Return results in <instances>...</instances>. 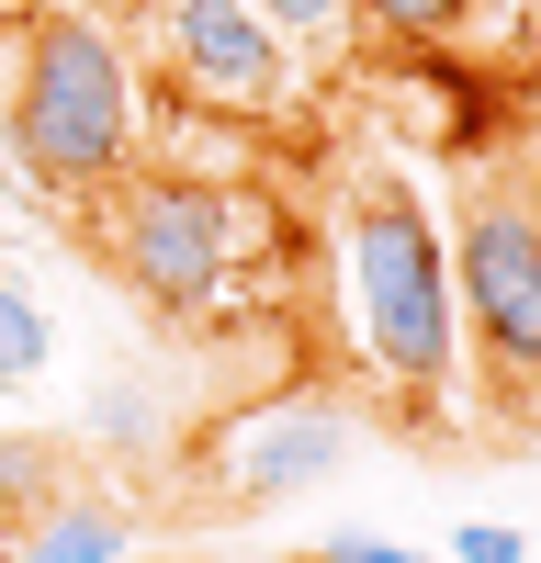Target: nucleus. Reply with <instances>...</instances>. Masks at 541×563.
Here are the masks:
<instances>
[{
  "mask_svg": "<svg viewBox=\"0 0 541 563\" xmlns=\"http://www.w3.org/2000/svg\"><path fill=\"white\" fill-rule=\"evenodd\" d=\"M238 12H260L283 45H339V34L361 23V0H238Z\"/></svg>",
  "mask_w": 541,
  "mask_h": 563,
  "instance_id": "nucleus-10",
  "label": "nucleus"
},
{
  "mask_svg": "<svg viewBox=\"0 0 541 563\" xmlns=\"http://www.w3.org/2000/svg\"><path fill=\"white\" fill-rule=\"evenodd\" d=\"M0 552H12V519H0Z\"/></svg>",
  "mask_w": 541,
  "mask_h": 563,
  "instance_id": "nucleus-15",
  "label": "nucleus"
},
{
  "mask_svg": "<svg viewBox=\"0 0 541 563\" xmlns=\"http://www.w3.org/2000/svg\"><path fill=\"white\" fill-rule=\"evenodd\" d=\"M339 305L373 395L406 429H451L463 417V327H451V260L440 225L406 169H350L339 192Z\"/></svg>",
  "mask_w": 541,
  "mask_h": 563,
  "instance_id": "nucleus-1",
  "label": "nucleus"
},
{
  "mask_svg": "<svg viewBox=\"0 0 541 563\" xmlns=\"http://www.w3.org/2000/svg\"><path fill=\"white\" fill-rule=\"evenodd\" d=\"M339 451H350V406L328 384H270L260 406H238V417L203 429L192 496L214 507V519H249V507H283L294 485H316Z\"/></svg>",
  "mask_w": 541,
  "mask_h": 563,
  "instance_id": "nucleus-5",
  "label": "nucleus"
},
{
  "mask_svg": "<svg viewBox=\"0 0 541 563\" xmlns=\"http://www.w3.org/2000/svg\"><path fill=\"white\" fill-rule=\"evenodd\" d=\"M135 530H124V507H102V496H45L34 519H12V552H34V563H113Z\"/></svg>",
  "mask_w": 541,
  "mask_h": 563,
  "instance_id": "nucleus-7",
  "label": "nucleus"
},
{
  "mask_svg": "<svg viewBox=\"0 0 541 563\" xmlns=\"http://www.w3.org/2000/svg\"><path fill=\"white\" fill-rule=\"evenodd\" d=\"M451 563H530V541L508 519H463V530H451Z\"/></svg>",
  "mask_w": 541,
  "mask_h": 563,
  "instance_id": "nucleus-12",
  "label": "nucleus"
},
{
  "mask_svg": "<svg viewBox=\"0 0 541 563\" xmlns=\"http://www.w3.org/2000/svg\"><path fill=\"white\" fill-rule=\"evenodd\" d=\"M316 563H328V552H316Z\"/></svg>",
  "mask_w": 541,
  "mask_h": 563,
  "instance_id": "nucleus-16",
  "label": "nucleus"
},
{
  "mask_svg": "<svg viewBox=\"0 0 541 563\" xmlns=\"http://www.w3.org/2000/svg\"><path fill=\"white\" fill-rule=\"evenodd\" d=\"M135 135H147V79H135V57L102 23L45 12L23 34V68H12V158L34 169V192L45 203H102L135 169Z\"/></svg>",
  "mask_w": 541,
  "mask_h": 563,
  "instance_id": "nucleus-3",
  "label": "nucleus"
},
{
  "mask_svg": "<svg viewBox=\"0 0 541 563\" xmlns=\"http://www.w3.org/2000/svg\"><path fill=\"white\" fill-rule=\"evenodd\" d=\"M249 238L260 214L238 180H192V169H147L113 192V225H102V260L135 282V305L158 316H225V294L249 282Z\"/></svg>",
  "mask_w": 541,
  "mask_h": 563,
  "instance_id": "nucleus-4",
  "label": "nucleus"
},
{
  "mask_svg": "<svg viewBox=\"0 0 541 563\" xmlns=\"http://www.w3.org/2000/svg\"><path fill=\"white\" fill-rule=\"evenodd\" d=\"M45 496H68V451L57 440H0V519H34Z\"/></svg>",
  "mask_w": 541,
  "mask_h": 563,
  "instance_id": "nucleus-9",
  "label": "nucleus"
},
{
  "mask_svg": "<svg viewBox=\"0 0 541 563\" xmlns=\"http://www.w3.org/2000/svg\"><path fill=\"white\" fill-rule=\"evenodd\" d=\"M147 45H158V79L180 90L192 113H225V124H270L294 102V45L270 34L238 0H158L147 12Z\"/></svg>",
  "mask_w": 541,
  "mask_h": 563,
  "instance_id": "nucleus-6",
  "label": "nucleus"
},
{
  "mask_svg": "<svg viewBox=\"0 0 541 563\" xmlns=\"http://www.w3.org/2000/svg\"><path fill=\"white\" fill-rule=\"evenodd\" d=\"M328 563H429V552H406V541H373V530H339Z\"/></svg>",
  "mask_w": 541,
  "mask_h": 563,
  "instance_id": "nucleus-13",
  "label": "nucleus"
},
{
  "mask_svg": "<svg viewBox=\"0 0 541 563\" xmlns=\"http://www.w3.org/2000/svg\"><path fill=\"white\" fill-rule=\"evenodd\" d=\"M45 361H57V316L34 305V282H23V271H0V395L45 384Z\"/></svg>",
  "mask_w": 541,
  "mask_h": 563,
  "instance_id": "nucleus-8",
  "label": "nucleus"
},
{
  "mask_svg": "<svg viewBox=\"0 0 541 563\" xmlns=\"http://www.w3.org/2000/svg\"><path fill=\"white\" fill-rule=\"evenodd\" d=\"M68 12H79V23H102V34H113V23H147V12H158V0H68Z\"/></svg>",
  "mask_w": 541,
  "mask_h": 563,
  "instance_id": "nucleus-14",
  "label": "nucleus"
},
{
  "mask_svg": "<svg viewBox=\"0 0 541 563\" xmlns=\"http://www.w3.org/2000/svg\"><path fill=\"white\" fill-rule=\"evenodd\" d=\"M451 327L474 350V395L508 429H541V180L519 158H485L451 214Z\"/></svg>",
  "mask_w": 541,
  "mask_h": 563,
  "instance_id": "nucleus-2",
  "label": "nucleus"
},
{
  "mask_svg": "<svg viewBox=\"0 0 541 563\" xmlns=\"http://www.w3.org/2000/svg\"><path fill=\"white\" fill-rule=\"evenodd\" d=\"M474 0H361V23H384L395 45H429V34H451Z\"/></svg>",
  "mask_w": 541,
  "mask_h": 563,
  "instance_id": "nucleus-11",
  "label": "nucleus"
}]
</instances>
